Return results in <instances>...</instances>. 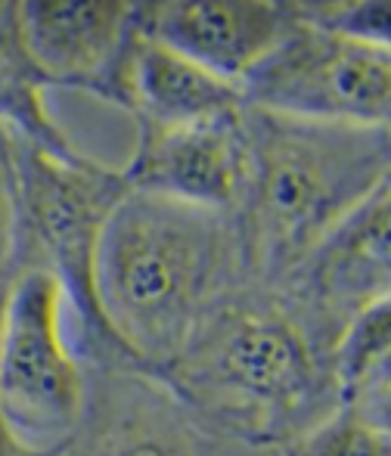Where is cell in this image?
Returning a JSON list of instances; mask_svg holds the SVG:
<instances>
[{
  "mask_svg": "<svg viewBox=\"0 0 391 456\" xmlns=\"http://www.w3.org/2000/svg\"><path fill=\"white\" fill-rule=\"evenodd\" d=\"M289 456H391V432L363 422L351 410L336 407L320 426L295 441Z\"/></svg>",
  "mask_w": 391,
  "mask_h": 456,
  "instance_id": "5bb4252c",
  "label": "cell"
},
{
  "mask_svg": "<svg viewBox=\"0 0 391 456\" xmlns=\"http://www.w3.org/2000/svg\"><path fill=\"white\" fill-rule=\"evenodd\" d=\"M332 354L277 286L246 280L156 376L224 444L283 453L336 413Z\"/></svg>",
  "mask_w": 391,
  "mask_h": 456,
  "instance_id": "6da1fadb",
  "label": "cell"
},
{
  "mask_svg": "<svg viewBox=\"0 0 391 456\" xmlns=\"http://www.w3.org/2000/svg\"><path fill=\"white\" fill-rule=\"evenodd\" d=\"M0 137H6V131H4V127H0Z\"/></svg>",
  "mask_w": 391,
  "mask_h": 456,
  "instance_id": "ac0fdd59",
  "label": "cell"
},
{
  "mask_svg": "<svg viewBox=\"0 0 391 456\" xmlns=\"http://www.w3.org/2000/svg\"><path fill=\"white\" fill-rule=\"evenodd\" d=\"M298 22H307L314 28H323L330 35L351 37V41L379 44L388 47V4L379 0H311V4H295Z\"/></svg>",
  "mask_w": 391,
  "mask_h": 456,
  "instance_id": "9a60e30c",
  "label": "cell"
},
{
  "mask_svg": "<svg viewBox=\"0 0 391 456\" xmlns=\"http://www.w3.org/2000/svg\"><path fill=\"white\" fill-rule=\"evenodd\" d=\"M53 273H19L0 314V419L31 447H62L85 413V363L66 342Z\"/></svg>",
  "mask_w": 391,
  "mask_h": 456,
  "instance_id": "5b68a950",
  "label": "cell"
},
{
  "mask_svg": "<svg viewBox=\"0 0 391 456\" xmlns=\"http://www.w3.org/2000/svg\"><path fill=\"white\" fill-rule=\"evenodd\" d=\"M242 109L199 125H137V150L121 168L127 190L233 211L246 168Z\"/></svg>",
  "mask_w": 391,
  "mask_h": 456,
  "instance_id": "30bf717a",
  "label": "cell"
},
{
  "mask_svg": "<svg viewBox=\"0 0 391 456\" xmlns=\"http://www.w3.org/2000/svg\"><path fill=\"white\" fill-rule=\"evenodd\" d=\"M19 28L50 87L131 106L127 75L134 50V4L125 0H29Z\"/></svg>",
  "mask_w": 391,
  "mask_h": 456,
  "instance_id": "9c48e42d",
  "label": "cell"
},
{
  "mask_svg": "<svg viewBox=\"0 0 391 456\" xmlns=\"http://www.w3.org/2000/svg\"><path fill=\"white\" fill-rule=\"evenodd\" d=\"M19 211L35 267L53 273L78 326L85 366H140L121 348L97 301V252L115 205L127 196L121 168L91 156L56 159L10 137Z\"/></svg>",
  "mask_w": 391,
  "mask_h": 456,
  "instance_id": "277c9868",
  "label": "cell"
},
{
  "mask_svg": "<svg viewBox=\"0 0 391 456\" xmlns=\"http://www.w3.org/2000/svg\"><path fill=\"white\" fill-rule=\"evenodd\" d=\"M62 447H31L19 441L0 419V456H60Z\"/></svg>",
  "mask_w": 391,
  "mask_h": 456,
  "instance_id": "e0dca14e",
  "label": "cell"
},
{
  "mask_svg": "<svg viewBox=\"0 0 391 456\" xmlns=\"http://www.w3.org/2000/svg\"><path fill=\"white\" fill-rule=\"evenodd\" d=\"M224 441L143 366H85V413L60 456H224Z\"/></svg>",
  "mask_w": 391,
  "mask_h": 456,
  "instance_id": "52a82bcc",
  "label": "cell"
},
{
  "mask_svg": "<svg viewBox=\"0 0 391 456\" xmlns=\"http://www.w3.org/2000/svg\"><path fill=\"white\" fill-rule=\"evenodd\" d=\"M127 96H131L127 112L137 115V125L156 127L199 125V121L240 112L246 106L236 81L208 72L199 62L140 31L131 50Z\"/></svg>",
  "mask_w": 391,
  "mask_h": 456,
  "instance_id": "7c38bea8",
  "label": "cell"
},
{
  "mask_svg": "<svg viewBox=\"0 0 391 456\" xmlns=\"http://www.w3.org/2000/svg\"><path fill=\"white\" fill-rule=\"evenodd\" d=\"M47 91L50 81L37 69L19 28V4H0V127L12 140L66 162L87 156L50 115Z\"/></svg>",
  "mask_w": 391,
  "mask_h": 456,
  "instance_id": "4fadbf2b",
  "label": "cell"
},
{
  "mask_svg": "<svg viewBox=\"0 0 391 456\" xmlns=\"http://www.w3.org/2000/svg\"><path fill=\"white\" fill-rule=\"evenodd\" d=\"M29 267H35V261H31L29 242H25L16 175H12L10 159V134H6L0 137V307L6 305V295L19 280V273Z\"/></svg>",
  "mask_w": 391,
  "mask_h": 456,
  "instance_id": "2e32d148",
  "label": "cell"
},
{
  "mask_svg": "<svg viewBox=\"0 0 391 456\" xmlns=\"http://www.w3.org/2000/svg\"><path fill=\"white\" fill-rule=\"evenodd\" d=\"M295 4L280 0H162L134 4L140 35L240 85L292 28Z\"/></svg>",
  "mask_w": 391,
  "mask_h": 456,
  "instance_id": "8fae6325",
  "label": "cell"
},
{
  "mask_svg": "<svg viewBox=\"0 0 391 456\" xmlns=\"http://www.w3.org/2000/svg\"><path fill=\"white\" fill-rule=\"evenodd\" d=\"M0 314H4V307H0Z\"/></svg>",
  "mask_w": 391,
  "mask_h": 456,
  "instance_id": "ffe728a7",
  "label": "cell"
},
{
  "mask_svg": "<svg viewBox=\"0 0 391 456\" xmlns=\"http://www.w3.org/2000/svg\"><path fill=\"white\" fill-rule=\"evenodd\" d=\"M391 183L330 230L283 280L280 292L336 348L338 336L391 292Z\"/></svg>",
  "mask_w": 391,
  "mask_h": 456,
  "instance_id": "ba28073f",
  "label": "cell"
},
{
  "mask_svg": "<svg viewBox=\"0 0 391 456\" xmlns=\"http://www.w3.org/2000/svg\"><path fill=\"white\" fill-rule=\"evenodd\" d=\"M242 102L338 125H388L391 50L298 22L240 81Z\"/></svg>",
  "mask_w": 391,
  "mask_h": 456,
  "instance_id": "8992f818",
  "label": "cell"
},
{
  "mask_svg": "<svg viewBox=\"0 0 391 456\" xmlns=\"http://www.w3.org/2000/svg\"><path fill=\"white\" fill-rule=\"evenodd\" d=\"M277 456H289V453H277Z\"/></svg>",
  "mask_w": 391,
  "mask_h": 456,
  "instance_id": "d6986e66",
  "label": "cell"
},
{
  "mask_svg": "<svg viewBox=\"0 0 391 456\" xmlns=\"http://www.w3.org/2000/svg\"><path fill=\"white\" fill-rule=\"evenodd\" d=\"M246 168L233 221L248 276L277 286L286 273L391 183L388 125H338L242 109Z\"/></svg>",
  "mask_w": 391,
  "mask_h": 456,
  "instance_id": "3957f363",
  "label": "cell"
},
{
  "mask_svg": "<svg viewBox=\"0 0 391 456\" xmlns=\"http://www.w3.org/2000/svg\"><path fill=\"white\" fill-rule=\"evenodd\" d=\"M252 280L233 211L127 190L102 230L97 301L121 348L156 372L211 307Z\"/></svg>",
  "mask_w": 391,
  "mask_h": 456,
  "instance_id": "7a4b0ae2",
  "label": "cell"
}]
</instances>
